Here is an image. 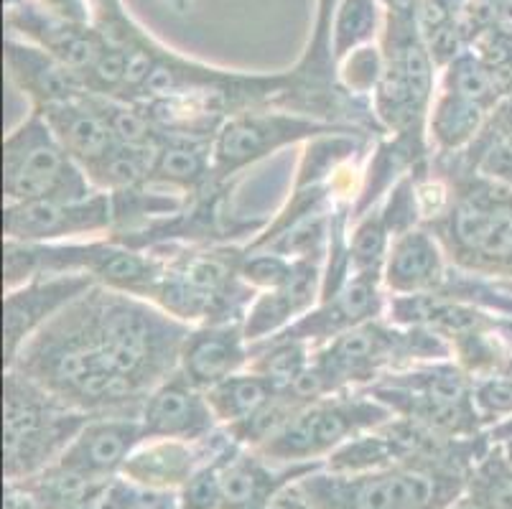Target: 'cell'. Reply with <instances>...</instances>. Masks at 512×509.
<instances>
[{
	"label": "cell",
	"instance_id": "44dd1931",
	"mask_svg": "<svg viewBox=\"0 0 512 509\" xmlns=\"http://www.w3.org/2000/svg\"><path fill=\"white\" fill-rule=\"evenodd\" d=\"M469 504L477 509H512V466L505 456H484L467 479Z\"/></svg>",
	"mask_w": 512,
	"mask_h": 509
},
{
	"label": "cell",
	"instance_id": "ffe728a7",
	"mask_svg": "<svg viewBox=\"0 0 512 509\" xmlns=\"http://www.w3.org/2000/svg\"><path fill=\"white\" fill-rule=\"evenodd\" d=\"M281 387L265 375H232L225 382L214 385L207 392V400L212 405L214 415L232 426L242 423V420L253 418L258 410L276 398Z\"/></svg>",
	"mask_w": 512,
	"mask_h": 509
},
{
	"label": "cell",
	"instance_id": "74e56055",
	"mask_svg": "<svg viewBox=\"0 0 512 509\" xmlns=\"http://www.w3.org/2000/svg\"><path fill=\"white\" fill-rule=\"evenodd\" d=\"M510 176H512V174H510Z\"/></svg>",
	"mask_w": 512,
	"mask_h": 509
},
{
	"label": "cell",
	"instance_id": "83f0119b",
	"mask_svg": "<svg viewBox=\"0 0 512 509\" xmlns=\"http://www.w3.org/2000/svg\"><path fill=\"white\" fill-rule=\"evenodd\" d=\"M220 464L202 466L197 474L184 484L181 492V509H220Z\"/></svg>",
	"mask_w": 512,
	"mask_h": 509
},
{
	"label": "cell",
	"instance_id": "d6a6232c",
	"mask_svg": "<svg viewBox=\"0 0 512 509\" xmlns=\"http://www.w3.org/2000/svg\"><path fill=\"white\" fill-rule=\"evenodd\" d=\"M260 509H314V507H311L309 499L304 497V492L293 484V487H283L281 492L273 494V497L268 499Z\"/></svg>",
	"mask_w": 512,
	"mask_h": 509
},
{
	"label": "cell",
	"instance_id": "9c48e42d",
	"mask_svg": "<svg viewBox=\"0 0 512 509\" xmlns=\"http://www.w3.org/2000/svg\"><path fill=\"white\" fill-rule=\"evenodd\" d=\"M141 423L153 441H199L212 431L214 410L194 382L174 375L153 390Z\"/></svg>",
	"mask_w": 512,
	"mask_h": 509
},
{
	"label": "cell",
	"instance_id": "277c9868",
	"mask_svg": "<svg viewBox=\"0 0 512 509\" xmlns=\"http://www.w3.org/2000/svg\"><path fill=\"white\" fill-rule=\"evenodd\" d=\"M3 189L8 202H74L87 199L90 186L77 161L59 143L44 115H34L3 146Z\"/></svg>",
	"mask_w": 512,
	"mask_h": 509
},
{
	"label": "cell",
	"instance_id": "2e32d148",
	"mask_svg": "<svg viewBox=\"0 0 512 509\" xmlns=\"http://www.w3.org/2000/svg\"><path fill=\"white\" fill-rule=\"evenodd\" d=\"M311 474V466H293L291 471H273L265 459L235 456L220 466V509H260L276 492L288 487L291 476Z\"/></svg>",
	"mask_w": 512,
	"mask_h": 509
},
{
	"label": "cell",
	"instance_id": "7c38bea8",
	"mask_svg": "<svg viewBox=\"0 0 512 509\" xmlns=\"http://www.w3.org/2000/svg\"><path fill=\"white\" fill-rule=\"evenodd\" d=\"M311 130H314L311 123L281 118V115L232 120L217 140V168H220V174H230L237 166H245L248 161L263 156L265 151L283 146L288 140L311 133Z\"/></svg>",
	"mask_w": 512,
	"mask_h": 509
},
{
	"label": "cell",
	"instance_id": "603a6c76",
	"mask_svg": "<svg viewBox=\"0 0 512 509\" xmlns=\"http://www.w3.org/2000/svg\"><path fill=\"white\" fill-rule=\"evenodd\" d=\"M156 153L158 151H153V148H130L118 143L97 166L90 168V174L105 186L128 189V186L138 184L146 174H151Z\"/></svg>",
	"mask_w": 512,
	"mask_h": 509
},
{
	"label": "cell",
	"instance_id": "ba28073f",
	"mask_svg": "<svg viewBox=\"0 0 512 509\" xmlns=\"http://www.w3.org/2000/svg\"><path fill=\"white\" fill-rule=\"evenodd\" d=\"M92 286V278L82 273L54 275L49 280H36L29 288L6 296L3 308V331H6L8 364H13L18 349L29 339L31 331L49 324L59 311L85 296Z\"/></svg>",
	"mask_w": 512,
	"mask_h": 509
},
{
	"label": "cell",
	"instance_id": "8d00e7d4",
	"mask_svg": "<svg viewBox=\"0 0 512 509\" xmlns=\"http://www.w3.org/2000/svg\"><path fill=\"white\" fill-rule=\"evenodd\" d=\"M449 509H477V507H472V504H456V507H449Z\"/></svg>",
	"mask_w": 512,
	"mask_h": 509
},
{
	"label": "cell",
	"instance_id": "1f68e13d",
	"mask_svg": "<svg viewBox=\"0 0 512 509\" xmlns=\"http://www.w3.org/2000/svg\"><path fill=\"white\" fill-rule=\"evenodd\" d=\"M293 268H288L286 263H281L278 258H258L248 265V278L265 283V286L283 288L291 280Z\"/></svg>",
	"mask_w": 512,
	"mask_h": 509
},
{
	"label": "cell",
	"instance_id": "f1b7e54d",
	"mask_svg": "<svg viewBox=\"0 0 512 509\" xmlns=\"http://www.w3.org/2000/svg\"><path fill=\"white\" fill-rule=\"evenodd\" d=\"M474 405L482 418H510L512 415V382L505 375L487 377L472 390Z\"/></svg>",
	"mask_w": 512,
	"mask_h": 509
},
{
	"label": "cell",
	"instance_id": "30bf717a",
	"mask_svg": "<svg viewBox=\"0 0 512 509\" xmlns=\"http://www.w3.org/2000/svg\"><path fill=\"white\" fill-rule=\"evenodd\" d=\"M141 441H146V436L138 420H90L59 456V466L92 482H102L115 471H123L125 461Z\"/></svg>",
	"mask_w": 512,
	"mask_h": 509
},
{
	"label": "cell",
	"instance_id": "8fae6325",
	"mask_svg": "<svg viewBox=\"0 0 512 509\" xmlns=\"http://www.w3.org/2000/svg\"><path fill=\"white\" fill-rule=\"evenodd\" d=\"M406 342H411V336L406 339L380 326L360 324L339 334L314 364V370L327 382V390L342 380H365L380 364L393 359V354L406 352Z\"/></svg>",
	"mask_w": 512,
	"mask_h": 509
},
{
	"label": "cell",
	"instance_id": "5b68a950",
	"mask_svg": "<svg viewBox=\"0 0 512 509\" xmlns=\"http://www.w3.org/2000/svg\"><path fill=\"white\" fill-rule=\"evenodd\" d=\"M90 423L82 413L59 408L57 398L26 375L6 377V471L21 476L62 456L77 433Z\"/></svg>",
	"mask_w": 512,
	"mask_h": 509
},
{
	"label": "cell",
	"instance_id": "4dcf8cb0",
	"mask_svg": "<svg viewBox=\"0 0 512 509\" xmlns=\"http://www.w3.org/2000/svg\"><path fill=\"white\" fill-rule=\"evenodd\" d=\"M125 72H128V54L115 49H105L97 64L92 67V77L100 87H115V84L125 82Z\"/></svg>",
	"mask_w": 512,
	"mask_h": 509
},
{
	"label": "cell",
	"instance_id": "5bb4252c",
	"mask_svg": "<svg viewBox=\"0 0 512 509\" xmlns=\"http://www.w3.org/2000/svg\"><path fill=\"white\" fill-rule=\"evenodd\" d=\"M6 62L13 79L31 92L41 105L72 102L79 95V74L46 49L8 41Z\"/></svg>",
	"mask_w": 512,
	"mask_h": 509
},
{
	"label": "cell",
	"instance_id": "7a4b0ae2",
	"mask_svg": "<svg viewBox=\"0 0 512 509\" xmlns=\"http://www.w3.org/2000/svg\"><path fill=\"white\" fill-rule=\"evenodd\" d=\"M97 311L102 349L115 375L136 395L143 387L166 380L171 364L181 357L186 331L169 316L128 296L97 293Z\"/></svg>",
	"mask_w": 512,
	"mask_h": 509
},
{
	"label": "cell",
	"instance_id": "9a60e30c",
	"mask_svg": "<svg viewBox=\"0 0 512 509\" xmlns=\"http://www.w3.org/2000/svg\"><path fill=\"white\" fill-rule=\"evenodd\" d=\"M242 362H245L242 336L230 326L186 336L181 349V367H184L181 375L194 382L199 390H212L227 377L237 375Z\"/></svg>",
	"mask_w": 512,
	"mask_h": 509
},
{
	"label": "cell",
	"instance_id": "cb8c5ba5",
	"mask_svg": "<svg viewBox=\"0 0 512 509\" xmlns=\"http://www.w3.org/2000/svg\"><path fill=\"white\" fill-rule=\"evenodd\" d=\"M377 8L375 0H344L334 26V54L344 56L349 49L375 34Z\"/></svg>",
	"mask_w": 512,
	"mask_h": 509
},
{
	"label": "cell",
	"instance_id": "e575fe53",
	"mask_svg": "<svg viewBox=\"0 0 512 509\" xmlns=\"http://www.w3.org/2000/svg\"><path fill=\"white\" fill-rule=\"evenodd\" d=\"M332 8H334V0H321V23H319V36L327 34V23H329V16H332Z\"/></svg>",
	"mask_w": 512,
	"mask_h": 509
},
{
	"label": "cell",
	"instance_id": "ac0fdd59",
	"mask_svg": "<svg viewBox=\"0 0 512 509\" xmlns=\"http://www.w3.org/2000/svg\"><path fill=\"white\" fill-rule=\"evenodd\" d=\"M444 265L436 242L426 232H406L395 240L388 258V283L403 296L426 293L441 283Z\"/></svg>",
	"mask_w": 512,
	"mask_h": 509
},
{
	"label": "cell",
	"instance_id": "d6986e66",
	"mask_svg": "<svg viewBox=\"0 0 512 509\" xmlns=\"http://www.w3.org/2000/svg\"><path fill=\"white\" fill-rule=\"evenodd\" d=\"M184 443L186 441H158L143 451H133L123 466L125 476L146 489L184 487L199 471L197 454Z\"/></svg>",
	"mask_w": 512,
	"mask_h": 509
},
{
	"label": "cell",
	"instance_id": "836d02e7",
	"mask_svg": "<svg viewBox=\"0 0 512 509\" xmlns=\"http://www.w3.org/2000/svg\"><path fill=\"white\" fill-rule=\"evenodd\" d=\"M59 16L69 18V21H82L85 18V6H82V0H46Z\"/></svg>",
	"mask_w": 512,
	"mask_h": 509
},
{
	"label": "cell",
	"instance_id": "4316f807",
	"mask_svg": "<svg viewBox=\"0 0 512 509\" xmlns=\"http://www.w3.org/2000/svg\"><path fill=\"white\" fill-rule=\"evenodd\" d=\"M100 112L105 115L107 125H110V130H113L115 140H118L120 146L153 148L151 125H148L141 115L125 110V107H107V105H102Z\"/></svg>",
	"mask_w": 512,
	"mask_h": 509
},
{
	"label": "cell",
	"instance_id": "484cf974",
	"mask_svg": "<svg viewBox=\"0 0 512 509\" xmlns=\"http://www.w3.org/2000/svg\"><path fill=\"white\" fill-rule=\"evenodd\" d=\"M207 171V158L202 151L184 143H171V146L161 148L153 161V174L164 181H174V184H194L202 179Z\"/></svg>",
	"mask_w": 512,
	"mask_h": 509
},
{
	"label": "cell",
	"instance_id": "d4e9b609",
	"mask_svg": "<svg viewBox=\"0 0 512 509\" xmlns=\"http://www.w3.org/2000/svg\"><path fill=\"white\" fill-rule=\"evenodd\" d=\"M446 84H449V92L464 97V100L477 102L482 107L490 105L497 95L495 79L474 56H459L456 62H451Z\"/></svg>",
	"mask_w": 512,
	"mask_h": 509
},
{
	"label": "cell",
	"instance_id": "f546056e",
	"mask_svg": "<svg viewBox=\"0 0 512 509\" xmlns=\"http://www.w3.org/2000/svg\"><path fill=\"white\" fill-rule=\"evenodd\" d=\"M385 245V227L380 219H367L357 230L355 237V260L362 270H375L380 252Z\"/></svg>",
	"mask_w": 512,
	"mask_h": 509
},
{
	"label": "cell",
	"instance_id": "3957f363",
	"mask_svg": "<svg viewBox=\"0 0 512 509\" xmlns=\"http://www.w3.org/2000/svg\"><path fill=\"white\" fill-rule=\"evenodd\" d=\"M390 415L393 410L380 400L319 398L265 438L258 454L273 464L306 466L314 459H327L349 438L385 426Z\"/></svg>",
	"mask_w": 512,
	"mask_h": 509
},
{
	"label": "cell",
	"instance_id": "e0dca14e",
	"mask_svg": "<svg viewBox=\"0 0 512 509\" xmlns=\"http://www.w3.org/2000/svg\"><path fill=\"white\" fill-rule=\"evenodd\" d=\"M375 270H362L355 280H349L342 293L332 298V303L321 308L319 314L306 316L293 326L288 339H309V336H339L344 331L365 324L377 311Z\"/></svg>",
	"mask_w": 512,
	"mask_h": 509
},
{
	"label": "cell",
	"instance_id": "4fadbf2b",
	"mask_svg": "<svg viewBox=\"0 0 512 509\" xmlns=\"http://www.w3.org/2000/svg\"><path fill=\"white\" fill-rule=\"evenodd\" d=\"M41 115L69 156L82 163L87 171L118 146L100 107L79 105L77 100L57 102V105H46Z\"/></svg>",
	"mask_w": 512,
	"mask_h": 509
},
{
	"label": "cell",
	"instance_id": "52a82bcc",
	"mask_svg": "<svg viewBox=\"0 0 512 509\" xmlns=\"http://www.w3.org/2000/svg\"><path fill=\"white\" fill-rule=\"evenodd\" d=\"M110 222V204L105 196H87L74 202H26L6 209V235L18 242L54 240L79 232H95Z\"/></svg>",
	"mask_w": 512,
	"mask_h": 509
},
{
	"label": "cell",
	"instance_id": "8992f818",
	"mask_svg": "<svg viewBox=\"0 0 512 509\" xmlns=\"http://www.w3.org/2000/svg\"><path fill=\"white\" fill-rule=\"evenodd\" d=\"M449 237L462 258L512 273V194L500 186H472L449 214Z\"/></svg>",
	"mask_w": 512,
	"mask_h": 509
},
{
	"label": "cell",
	"instance_id": "d590c367",
	"mask_svg": "<svg viewBox=\"0 0 512 509\" xmlns=\"http://www.w3.org/2000/svg\"><path fill=\"white\" fill-rule=\"evenodd\" d=\"M500 451H502V456H505V461H507V464L512 466V441H507V443H500Z\"/></svg>",
	"mask_w": 512,
	"mask_h": 509
},
{
	"label": "cell",
	"instance_id": "7402d4cb",
	"mask_svg": "<svg viewBox=\"0 0 512 509\" xmlns=\"http://www.w3.org/2000/svg\"><path fill=\"white\" fill-rule=\"evenodd\" d=\"M482 112L484 107L477 102L446 92L434 112V133L441 146L456 148L462 146L464 140L472 138L482 123Z\"/></svg>",
	"mask_w": 512,
	"mask_h": 509
},
{
	"label": "cell",
	"instance_id": "6da1fadb",
	"mask_svg": "<svg viewBox=\"0 0 512 509\" xmlns=\"http://www.w3.org/2000/svg\"><path fill=\"white\" fill-rule=\"evenodd\" d=\"M296 487L314 509H449L467 479L456 466L421 459L362 474H306Z\"/></svg>",
	"mask_w": 512,
	"mask_h": 509
}]
</instances>
